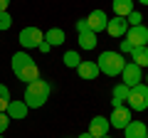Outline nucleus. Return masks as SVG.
<instances>
[{"label":"nucleus","mask_w":148,"mask_h":138,"mask_svg":"<svg viewBox=\"0 0 148 138\" xmlns=\"http://www.w3.org/2000/svg\"><path fill=\"white\" fill-rule=\"evenodd\" d=\"M8 5H10V0H0V12H5Z\"/></svg>","instance_id":"obj_28"},{"label":"nucleus","mask_w":148,"mask_h":138,"mask_svg":"<svg viewBox=\"0 0 148 138\" xmlns=\"http://www.w3.org/2000/svg\"><path fill=\"white\" fill-rule=\"evenodd\" d=\"M109 118H106V116H94V118H91V121H89V131H86V133H91V136H94V138H104V136H109Z\"/></svg>","instance_id":"obj_11"},{"label":"nucleus","mask_w":148,"mask_h":138,"mask_svg":"<svg viewBox=\"0 0 148 138\" xmlns=\"http://www.w3.org/2000/svg\"><path fill=\"white\" fill-rule=\"evenodd\" d=\"M106 32H109L111 37H116V40H123L126 37V32H128V22L126 17H109V25H106Z\"/></svg>","instance_id":"obj_10"},{"label":"nucleus","mask_w":148,"mask_h":138,"mask_svg":"<svg viewBox=\"0 0 148 138\" xmlns=\"http://www.w3.org/2000/svg\"><path fill=\"white\" fill-rule=\"evenodd\" d=\"M119 42H121V54H131L133 49H136L131 42H128V40H119Z\"/></svg>","instance_id":"obj_25"},{"label":"nucleus","mask_w":148,"mask_h":138,"mask_svg":"<svg viewBox=\"0 0 148 138\" xmlns=\"http://www.w3.org/2000/svg\"><path fill=\"white\" fill-rule=\"evenodd\" d=\"M133 3H138V5H143V8H148V0H133Z\"/></svg>","instance_id":"obj_29"},{"label":"nucleus","mask_w":148,"mask_h":138,"mask_svg":"<svg viewBox=\"0 0 148 138\" xmlns=\"http://www.w3.org/2000/svg\"><path fill=\"white\" fill-rule=\"evenodd\" d=\"M10 67H12V74H15L22 84H30V81L40 79V69H37L35 59H32L25 49H20V52H15L10 57Z\"/></svg>","instance_id":"obj_1"},{"label":"nucleus","mask_w":148,"mask_h":138,"mask_svg":"<svg viewBox=\"0 0 148 138\" xmlns=\"http://www.w3.org/2000/svg\"><path fill=\"white\" fill-rule=\"evenodd\" d=\"M104 138H111V136H104Z\"/></svg>","instance_id":"obj_32"},{"label":"nucleus","mask_w":148,"mask_h":138,"mask_svg":"<svg viewBox=\"0 0 148 138\" xmlns=\"http://www.w3.org/2000/svg\"><path fill=\"white\" fill-rule=\"evenodd\" d=\"M146 138H148V133H146Z\"/></svg>","instance_id":"obj_34"},{"label":"nucleus","mask_w":148,"mask_h":138,"mask_svg":"<svg viewBox=\"0 0 148 138\" xmlns=\"http://www.w3.org/2000/svg\"><path fill=\"white\" fill-rule=\"evenodd\" d=\"M96 67H99V72H104L106 77H121L123 67H126V59H123L121 52L106 49V52H101L99 57H96Z\"/></svg>","instance_id":"obj_3"},{"label":"nucleus","mask_w":148,"mask_h":138,"mask_svg":"<svg viewBox=\"0 0 148 138\" xmlns=\"http://www.w3.org/2000/svg\"><path fill=\"white\" fill-rule=\"evenodd\" d=\"M84 20H86V25H89V30L94 32V35L96 32H104L106 25H109V15H106L104 10H91Z\"/></svg>","instance_id":"obj_9"},{"label":"nucleus","mask_w":148,"mask_h":138,"mask_svg":"<svg viewBox=\"0 0 148 138\" xmlns=\"http://www.w3.org/2000/svg\"><path fill=\"white\" fill-rule=\"evenodd\" d=\"M62 62H64V67L77 69V67L82 64V57H79V52H77V49H69V52H64V54H62Z\"/></svg>","instance_id":"obj_20"},{"label":"nucleus","mask_w":148,"mask_h":138,"mask_svg":"<svg viewBox=\"0 0 148 138\" xmlns=\"http://www.w3.org/2000/svg\"><path fill=\"white\" fill-rule=\"evenodd\" d=\"M146 133H148V126L143 121H136V118H131L128 126L123 128V138H146Z\"/></svg>","instance_id":"obj_12"},{"label":"nucleus","mask_w":148,"mask_h":138,"mask_svg":"<svg viewBox=\"0 0 148 138\" xmlns=\"http://www.w3.org/2000/svg\"><path fill=\"white\" fill-rule=\"evenodd\" d=\"M86 30H89L86 20H77V32H86Z\"/></svg>","instance_id":"obj_27"},{"label":"nucleus","mask_w":148,"mask_h":138,"mask_svg":"<svg viewBox=\"0 0 148 138\" xmlns=\"http://www.w3.org/2000/svg\"><path fill=\"white\" fill-rule=\"evenodd\" d=\"M79 138H94V136H91V133H82Z\"/></svg>","instance_id":"obj_30"},{"label":"nucleus","mask_w":148,"mask_h":138,"mask_svg":"<svg viewBox=\"0 0 148 138\" xmlns=\"http://www.w3.org/2000/svg\"><path fill=\"white\" fill-rule=\"evenodd\" d=\"M12 27V17H10V12H0V30H10Z\"/></svg>","instance_id":"obj_23"},{"label":"nucleus","mask_w":148,"mask_h":138,"mask_svg":"<svg viewBox=\"0 0 148 138\" xmlns=\"http://www.w3.org/2000/svg\"><path fill=\"white\" fill-rule=\"evenodd\" d=\"M131 109L128 106H121V109H114L109 116V126L111 128H119V131H123V128L128 126V121H131Z\"/></svg>","instance_id":"obj_8"},{"label":"nucleus","mask_w":148,"mask_h":138,"mask_svg":"<svg viewBox=\"0 0 148 138\" xmlns=\"http://www.w3.org/2000/svg\"><path fill=\"white\" fill-rule=\"evenodd\" d=\"M8 104H10V89L5 84H0V113H5Z\"/></svg>","instance_id":"obj_21"},{"label":"nucleus","mask_w":148,"mask_h":138,"mask_svg":"<svg viewBox=\"0 0 148 138\" xmlns=\"http://www.w3.org/2000/svg\"><path fill=\"white\" fill-rule=\"evenodd\" d=\"M10 121H12V118L8 116V113H0V136H3V133L8 131V126H10Z\"/></svg>","instance_id":"obj_24"},{"label":"nucleus","mask_w":148,"mask_h":138,"mask_svg":"<svg viewBox=\"0 0 148 138\" xmlns=\"http://www.w3.org/2000/svg\"><path fill=\"white\" fill-rule=\"evenodd\" d=\"M133 47H148V27L146 25H136V27H128L126 37Z\"/></svg>","instance_id":"obj_6"},{"label":"nucleus","mask_w":148,"mask_h":138,"mask_svg":"<svg viewBox=\"0 0 148 138\" xmlns=\"http://www.w3.org/2000/svg\"><path fill=\"white\" fill-rule=\"evenodd\" d=\"M126 22H128V27H136V25H143V15L138 10H133L131 15L126 17Z\"/></svg>","instance_id":"obj_22"},{"label":"nucleus","mask_w":148,"mask_h":138,"mask_svg":"<svg viewBox=\"0 0 148 138\" xmlns=\"http://www.w3.org/2000/svg\"><path fill=\"white\" fill-rule=\"evenodd\" d=\"M126 104H128L131 111H146V109H148V86L143 84V81L136 84V86H131Z\"/></svg>","instance_id":"obj_4"},{"label":"nucleus","mask_w":148,"mask_h":138,"mask_svg":"<svg viewBox=\"0 0 148 138\" xmlns=\"http://www.w3.org/2000/svg\"><path fill=\"white\" fill-rule=\"evenodd\" d=\"M27 111H30V109L25 106V101H22V99H10V104H8V109H5V113L10 118H25Z\"/></svg>","instance_id":"obj_13"},{"label":"nucleus","mask_w":148,"mask_h":138,"mask_svg":"<svg viewBox=\"0 0 148 138\" xmlns=\"http://www.w3.org/2000/svg\"><path fill=\"white\" fill-rule=\"evenodd\" d=\"M146 126H148V123H146Z\"/></svg>","instance_id":"obj_35"},{"label":"nucleus","mask_w":148,"mask_h":138,"mask_svg":"<svg viewBox=\"0 0 148 138\" xmlns=\"http://www.w3.org/2000/svg\"><path fill=\"white\" fill-rule=\"evenodd\" d=\"M128 91H131V89H128L126 84H116V86H114V91H111V106H114V109H121L123 101L128 99Z\"/></svg>","instance_id":"obj_15"},{"label":"nucleus","mask_w":148,"mask_h":138,"mask_svg":"<svg viewBox=\"0 0 148 138\" xmlns=\"http://www.w3.org/2000/svg\"><path fill=\"white\" fill-rule=\"evenodd\" d=\"M45 40V35H42V30L40 27H22L20 30V35H17V42L22 44V49H37V44Z\"/></svg>","instance_id":"obj_5"},{"label":"nucleus","mask_w":148,"mask_h":138,"mask_svg":"<svg viewBox=\"0 0 148 138\" xmlns=\"http://www.w3.org/2000/svg\"><path fill=\"white\" fill-rule=\"evenodd\" d=\"M111 8H114L116 17H128L133 10H136V8H133V0H114Z\"/></svg>","instance_id":"obj_18"},{"label":"nucleus","mask_w":148,"mask_h":138,"mask_svg":"<svg viewBox=\"0 0 148 138\" xmlns=\"http://www.w3.org/2000/svg\"><path fill=\"white\" fill-rule=\"evenodd\" d=\"M131 62L133 64H138V67H148V47H136L131 52Z\"/></svg>","instance_id":"obj_19"},{"label":"nucleus","mask_w":148,"mask_h":138,"mask_svg":"<svg viewBox=\"0 0 148 138\" xmlns=\"http://www.w3.org/2000/svg\"><path fill=\"white\" fill-rule=\"evenodd\" d=\"M0 138H5V136H0Z\"/></svg>","instance_id":"obj_33"},{"label":"nucleus","mask_w":148,"mask_h":138,"mask_svg":"<svg viewBox=\"0 0 148 138\" xmlns=\"http://www.w3.org/2000/svg\"><path fill=\"white\" fill-rule=\"evenodd\" d=\"M49 94H52V84L45 79H35L30 81V84H25V96H22V101H25L27 109H42L45 104H47Z\"/></svg>","instance_id":"obj_2"},{"label":"nucleus","mask_w":148,"mask_h":138,"mask_svg":"<svg viewBox=\"0 0 148 138\" xmlns=\"http://www.w3.org/2000/svg\"><path fill=\"white\" fill-rule=\"evenodd\" d=\"M121 77H123V84L131 89V86H136V84H141V81H143V69L138 67V64H133V62H126Z\"/></svg>","instance_id":"obj_7"},{"label":"nucleus","mask_w":148,"mask_h":138,"mask_svg":"<svg viewBox=\"0 0 148 138\" xmlns=\"http://www.w3.org/2000/svg\"><path fill=\"white\" fill-rule=\"evenodd\" d=\"M77 42H79V47L84 49V52H89V49H96V35L91 30H86V32H77Z\"/></svg>","instance_id":"obj_16"},{"label":"nucleus","mask_w":148,"mask_h":138,"mask_svg":"<svg viewBox=\"0 0 148 138\" xmlns=\"http://www.w3.org/2000/svg\"><path fill=\"white\" fill-rule=\"evenodd\" d=\"M77 74L82 77V79H96V77L101 74L99 67H96V62H89V59H82V64L77 67Z\"/></svg>","instance_id":"obj_14"},{"label":"nucleus","mask_w":148,"mask_h":138,"mask_svg":"<svg viewBox=\"0 0 148 138\" xmlns=\"http://www.w3.org/2000/svg\"><path fill=\"white\" fill-rule=\"evenodd\" d=\"M45 42H49V47L64 44V30L62 27H49V30L45 32Z\"/></svg>","instance_id":"obj_17"},{"label":"nucleus","mask_w":148,"mask_h":138,"mask_svg":"<svg viewBox=\"0 0 148 138\" xmlns=\"http://www.w3.org/2000/svg\"><path fill=\"white\" fill-rule=\"evenodd\" d=\"M37 49H40V52H42V54H47V52H49V49H52V47H49V42H45V40H42V42L37 44Z\"/></svg>","instance_id":"obj_26"},{"label":"nucleus","mask_w":148,"mask_h":138,"mask_svg":"<svg viewBox=\"0 0 148 138\" xmlns=\"http://www.w3.org/2000/svg\"><path fill=\"white\" fill-rule=\"evenodd\" d=\"M143 79H146V81H143V84H146V86H148V72H146V77H143Z\"/></svg>","instance_id":"obj_31"}]
</instances>
